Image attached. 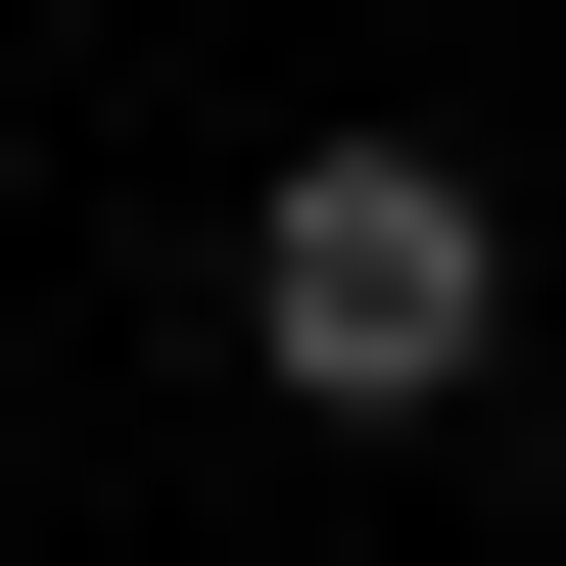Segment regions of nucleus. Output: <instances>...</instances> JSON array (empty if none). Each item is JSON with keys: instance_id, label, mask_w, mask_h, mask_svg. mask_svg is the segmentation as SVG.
<instances>
[{"instance_id": "nucleus-1", "label": "nucleus", "mask_w": 566, "mask_h": 566, "mask_svg": "<svg viewBox=\"0 0 566 566\" xmlns=\"http://www.w3.org/2000/svg\"><path fill=\"white\" fill-rule=\"evenodd\" d=\"M189 331H237L283 424H472V378H520V189H472V142H283Z\"/></svg>"}]
</instances>
